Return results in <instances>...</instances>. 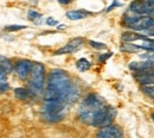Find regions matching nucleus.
Listing matches in <instances>:
<instances>
[{
    "label": "nucleus",
    "instance_id": "nucleus-4",
    "mask_svg": "<svg viewBox=\"0 0 154 138\" xmlns=\"http://www.w3.org/2000/svg\"><path fill=\"white\" fill-rule=\"evenodd\" d=\"M64 107H65L64 101H58V100L45 101L43 117L49 123H57L59 120H62L64 117V114H63Z\"/></svg>",
    "mask_w": 154,
    "mask_h": 138
},
{
    "label": "nucleus",
    "instance_id": "nucleus-20",
    "mask_svg": "<svg viewBox=\"0 0 154 138\" xmlns=\"http://www.w3.org/2000/svg\"><path fill=\"white\" fill-rule=\"evenodd\" d=\"M89 44H90L94 49H97V50H102V49H106V48H107L106 44L100 43V42H95V40H89Z\"/></svg>",
    "mask_w": 154,
    "mask_h": 138
},
{
    "label": "nucleus",
    "instance_id": "nucleus-26",
    "mask_svg": "<svg viewBox=\"0 0 154 138\" xmlns=\"http://www.w3.org/2000/svg\"><path fill=\"white\" fill-rule=\"evenodd\" d=\"M60 4H70V1H59Z\"/></svg>",
    "mask_w": 154,
    "mask_h": 138
},
{
    "label": "nucleus",
    "instance_id": "nucleus-11",
    "mask_svg": "<svg viewBox=\"0 0 154 138\" xmlns=\"http://www.w3.org/2000/svg\"><path fill=\"white\" fill-rule=\"evenodd\" d=\"M146 38H148V37H145L143 35L137 34V32H125V34H122V40L126 43H133V42L146 40Z\"/></svg>",
    "mask_w": 154,
    "mask_h": 138
},
{
    "label": "nucleus",
    "instance_id": "nucleus-7",
    "mask_svg": "<svg viewBox=\"0 0 154 138\" xmlns=\"http://www.w3.org/2000/svg\"><path fill=\"white\" fill-rule=\"evenodd\" d=\"M33 67V63L29 59H18L14 63V72L18 75V78L20 80H26L30 76L31 69Z\"/></svg>",
    "mask_w": 154,
    "mask_h": 138
},
{
    "label": "nucleus",
    "instance_id": "nucleus-6",
    "mask_svg": "<svg viewBox=\"0 0 154 138\" xmlns=\"http://www.w3.org/2000/svg\"><path fill=\"white\" fill-rule=\"evenodd\" d=\"M116 117V110L114 107L106 105L102 110L98 111L95 118L93 120V126H97V127H104V126H109L112 125V123L114 121Z\"/></svg>",
    "mask_w": 154,
    "mask_h": 138
},
{
    "label": "nucleus",
    "instance_id": "nucleus-18",
    "mask_svg": "<svg viewBox=\"0 0 154 138\" xmlns=\"http://www.w3.org/2000/svg\"><path fill=\"white\" fill-rule=\"evenodd\" d=\"M27 17H29L30 20H32V21H35V23H37V24H39V23H40V19H42V14L38 13L37 11H35V10H30L29 13H27Z\"/></svg>",
    "mask_w": 154,
    "mask_h": 138
},
{
    "label": "nucleus",
    "instance_id": "nucleus-12",
    "mask_svg": "<svg viewBox=\"0 0 154 138\" xmlns=\"http://www.w3.org/2000/svg\"><path fill=\"white\" fill-rule=\"evenodd\" d=\"M89 14V12L83 11V10H72L66 12V17L71 20H81L83 18H85Z\"/></svg>",
    "mask_w": 154,
    "mask_h": 138
},
{
    "label": "nucleus",
    "instance_id": "nucleus-19",
    "mask_svg": "<svg viewBox=\"0 0 154 138\" xmlns=\"http://www.w3.org/2000/svg\"><path fill=\"white\" fill-rule=\"evenodd\" d=\"M141 91L151 99L154 100V86H142L141 87Z\"/></svg>",
    "mask_w": 154,
    "mask_h": 138
},
{
    "label": "nucleus",
    "instance_id": "nucleus-2",
    "mask_svg": "<svg viewBox=\"0 0 154 138\" xmlns=\"http://www.w3.org/2000/svg\"><path fill=\"white\" fill-rule=\"evenodd\" d=\"M106 101L97 94H89L84 99L78 108V117L79 119L88 125L93 124V120L95 118L98 111L102 110L106 106Z\"/></svg>",
    "mask_w": 154,
    "mask_h": 138
},
{
    "label": "nucleus",
    "instance_id": "nucleus-24",
    "mask_svg": "<svg viewBox=\"0 0 154 138\" xmlns=\"http://www.w3.org/2000/svg\"><path fill=\"white\" fill-rule=\"evenodd\" d=\"M110 55H112V54H106V55H103V56H101V61H102V59H108V57H109V56H110Z\"/></svg>",
    "mask_w": 154,
    "mask_h": 138
},
{
    "label": "nucleus",
    "instance_id": "nucleus-22",
    "mask_svg": "<svg viewBox=\"0 0 154 138\" xmlns=\"http://www.w3.org/2000/svg\"><path fill=\"white\" fill-rule=\"evenodd\" d=\"M46 24L48 25H50V26H55V25H57V20L55 19V18H48L46 19Z\"/></svg>",
    "mask_w": 154,
    "mask_h": 138
},
{
    "label": "nucleus",
    "instance_id": "nucleus-15",
    "mask_svg": "<svg viewBox=\"0 0 154 138\" xmlns=\"http://www.w3.org/2000/svg\"><path fill=\"white\" fill-rule=\"evenodd\" d=\"M76 67L78 70H81V72H85V70H88V69L91 67V63H90L87 59H79L76 62Z\"/></svg>",
    "mask_w": 154,
    "mask_h": 138
},
{
    "label": "nucleus",
    "instance_id": "nucleus-17",
    "mask_svg": "<svg viewBox=\"0 0 154 138\" xmlns=\"http://www.w3.org/2000/svg\"><path fill=\"white\" fill-rule=\"evenodd\" d=\"M145 4V11H146V16H154V0L149 1H143Z\"/></svg>",
    "mask_w": 154,
    "mask_h": 138
},
{
    "label": "nucleus",
    "instance_id": "nucleus-8",
    "mask_svg": "<svg viewBox=\"0 0 154 138\" xmlns=\"http://www.w3.org/2000/svg\"><path fill=\"white\" fill-rule=\"evenodd\" d=\"M97 138H122L123 137V131L120 126L117 125H109L101 127L96 133Z\"/></svg>",
    "mask_w": 154,
    "mask_h": 138
},
{
    "label": "nucleus",
    "instance_id": "nucleus-13",
    "mask_svg": "<svg viewBox=\"0 0 154 138\" xmlns=\"http://www.w3.org/2000/svg\"><path fill=\"white\" fill-rule=\"evenodd\" d=\"M136 47L140 48V49H143V50L154 53V40L146 38V40H137V42H136Z\"/></svg>",
    "mask_w": 154,
    "mask_h": 138
},
{
    "label": "nucleus",
    "instance_id": "nucleus-14",
    "mask_svg": "<svg viewBox=\"0 0 154 138\" xmlns=\"http://www.w3.org/2000/svg\"><path fill=\"white\" fill-rule=\"evenodd\" d=\"M14 95H16V98L19 99V100H26L31 95V92L29 89H26V88L19 87V88L14 89Z\"/></svg>",
    "mask_w": 154,
    "mask_h": 138
},
{
    "label": "nucleus",
    "instance_id": "nucleus-27",
    "mask_svg": "<svg viewBox=\"0 0 154 138\" xmlns=\"http://www.w3.org/2000/svg\"><path fill=\"white\" fill-rule=\"evenodd\" d=\"M152 119H153V121H154V114H153V116H152Z\"/></svg>",
    "mask_w": 154,
    "mask_h": 138
},
{
    "label": "nucleus",
    "instance_id": "nucleus-23",
    "mask_svg": "<svg viewBox=\"0 0 154 138\" xmlns=\"http://www.w3.org/2000/svg\"><path fill=\"white\" fill-rule=\"evenodd\" d=\"M120 5H121V4H119V2H113V5H112V6H109V7L107 8V11H110L113 7H115V6H120Z\"/></svg>",
    "mask_w": 154,
    "mask_h": 138
},
{
    "label": "nucleus",
    "instance_id": "nucleus-16",
    "mask_svg": "<svg viewBox=\"0 0 154 138\" xmlns=\"http://www.w3.org/2000/svg\"><path fill=\"white\" fill-rule=\"evenodd\" d=\"M0 67L5 70L6 74L12 70V64H11V62L6 59V57H4V56H0Z\"/></svg>",
    "mask_w": 154,
    "mask_h": 138
},
{
    "label": "nucleus",
    "instance_id": "nucleus-10",
    "mask_svg": "<svg viewBox=\"0 0 154 138\" xmlns=\"http://www.w3.org/2000/svg\"><path fill=\"white\" fill-rule=\"evenodd\" d=\"M154 62L152 61H143V62H132L129 64V69L134 70L136 73H146L153 69Z\"/></svg>",
    "mask_w": 154,
    "mask_h": 138
},
{
    "label": "nucleus",
    "instance_id": "nucleus-21",
    "mask_svg": "<svg viewBox=\"0 0 154 138\" xmlns=\"http://www.w3.org/2000/svg\"><path fill=\"white\" fill-rule=\"evenodd\" d=\"M23 29H26L25 25H10V26H6L5 30L8 31V32H12V31H19Z\"/></svg>",
    "mask_w": 154,
    "mask_h": 138
},
{
    "label": "nucleus",
    "instance_id": "nucleus-9",
    "mask_svg": "<svg viewBox=\"0 0 154 138\" xmlns=\"http://www.w3.org/2000/svg\"><path fill=\"white\" fill-rule=\"evenodd\" d=\"M83 38H79V37H77V38H74V40H71L66 45H64L63 48H60L59 50L56 51V55H62V54H70V53H74L75 50H77L82 44H83Z\"/></svg>",
    "mask_w": 154,
    "mask_h": 138
},
{
    "label": "nucleus",
    "instance_id": "nucleus-3",
    "mask_svg": "<svg viewBox=\"0 0 154 138\" xmlns=\"http://www.w3.org/2000/svg\"><path fill=\"white\" fill-rule=\"evenodd\" d=\"M45 82V68L42 63H33L29 76V86L30 92L32 94H39L44 89Z\"/></svg>",
    "mask_w": 154,
    "mask_h": 138
},
{
    "label": "nucleus",
    "instance_id": "nucleus-25",
    "mask_svg": "<svg viewBox=\"0 0 154 138\" xmlns=\"http://www.w3.org/2000/svg\"><path fill=\"white\" fill-rule=\"evenodd\" d=\"M65 29V25H59L58 26V30H64Z\"/></svg>",
    "mask_w": 154,
    "mask_h": 138
},
{
    "label": "nucleus",
    "instance_id": "nucleus-1",
    "mask_svg": "<svg viewBox=\"0 0 154 138\" xmlns=\"http://www.w3.org/2000/svg\"><path fill=\"white\" fill-rule=\"evenodd\" d=\"M71 86H72L71 80L66 72L62 69L51 70L48 76L46 89L44 92V100L45 101L58 100L66 102Z\"/></svg>",
    "mask_w": 154,
    "mask_h": 138
},
{
    "label": "nucleus",
    "instance_id": "nucleus-5",
    "mask_svg": "<svg viewBox=\"0 0 154 138\" xmlns=\"http://www.w3.org/2000/svg\"><path fill=\"white\" fill-rule=\"evenodd\" d=\"M123 24L127 27H131L135 31H146V30H153L154 27V18L149 16H125Z\"/></svg>",
    "mask_w": 154,
    "mask_h": 138
}]
</instances>
